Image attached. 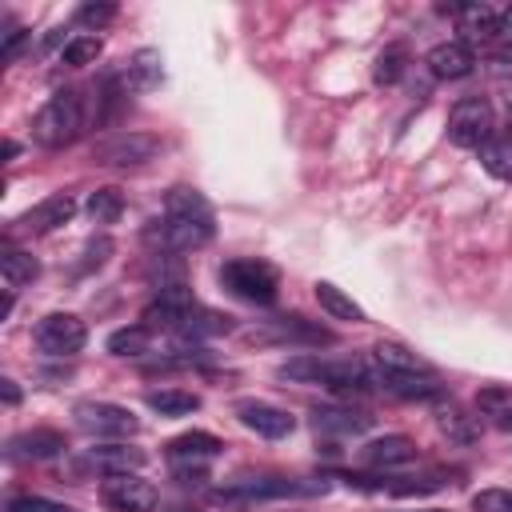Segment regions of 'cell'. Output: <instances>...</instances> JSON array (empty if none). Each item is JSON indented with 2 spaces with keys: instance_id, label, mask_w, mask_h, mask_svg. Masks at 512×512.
Here are the masks:
<instances>
[{
  "instance_id": "cell-1",
  "label": "cell",
  "mask_w": 512,
  "mask_h": 512,
  "mask_svg": "<svg viewBox=\"0 0 512 512\" xmlns=\"http://www.w3.org/2000/svg\"><path fill=\"white\" fill-rule=\"evenodd\" d=\"M212 208L196 188H172L164 200V220L148 228V240H156L164 252H192L212 240Z\"/></svg>"
},
{
  "instance_id": "cell-2",
  "label": "cell",
  "mask_w": 512,
  "mask_h": 512,
  "mask_svg": "<svg viewBox=\"0 0 512 512\" xmlns=\"http://www.w3.org/2000/svg\"><path fill=\"white\" fill-rule=\"evenodd\" d=\"M280 380H292V384H320V388H332V392H344V396H368L376 384H380V372L372 376L364 360H328V356H292L276 368Z\"/></svg>"
},
{
  "instance_id": "cell-3",
  "label": "cell",
  "mask_w": 512,
  "mask_h": 512,
  "mask_svg": "<svg viewBox=\"0 0 512 512\" xmlns=\"http://www.w3.org/2000/svg\"><path fill=\"white\" fill-rule=\"evenodd\" d=\"M84 128V104H80V92L64 88L56 96H48V104L36 112L32 120V140L44 144V148H64L80 136Z\"/></svg>"
},
{
  "instance_id": "cell-4",
  "label": "cell",
  "mask_w": 512,
  "mask_h": 512,
  "mask_svg": "<svg viewBox=\"0 0 512 512\" xmlns=\"http://www.w3.org/2000/svg\"><path fill=\"white\" fill-rule=\"evenodd\" d=\"M220 284H224L232 296L248 300V304H272L276 292H280V276H276V268L264 264V260H252V256L224 260V268H220Z\"/></svg>"
},
{
  "instance_id": "cell-5",
  "label": "cell",
  "mask_w": 512,
  "mask_h": 512,
  "mask_svg": "<svg viewBox=\"0 0 512 512\" xmlns=\"http://www.w3.org/2000/svg\"><path fill=\"white\" fill-rule=\"evenodd\" d=\"M316 492H328V480H312V484H300V480H284V476H252V480H236V484H224V488H216L212 496H216L220 504H252V500L316 496Z\"/></svg>"
},
{
  "instance_id": "cell-6",
  "label": "cell",
  "mask_w": 512,
  "mask_h": 512,
  "mask_svg": "<svg viewBox=\"0 0 512 512\" xmlns=\"http://www.w3.org/2000/svg\"><path fill=\"white\" fill-rule=\"evenodd\" d=\"M492 136H496V116H492L488 100L464 96V100L452 104V112H448V140L456 148H484Z\"/></svg>"
},
{
  "instance_id": "cell-7",
  "label": "cell",
  "mask_w": 512,
  "mask_h": 512,
  "mask_svg": "<svg viewBox=\"0 0 512 512\" xmlns=\"http://www.w3.org/2000/svg\"><path fill=\"white\" fill-rule=\"evenodd\" d=\"M72 416L88 436H136L140 432V420L132 416V408L112 404V400H80Z\"/></svg>"
},
{
  "instance_id": "cell-8",
  "label": "cell",
  "mask_w": 512,
  "mask_h": 512,
  "mask_svg": "<svg viewBox=\"0 0 512 512\" xmlns=\"http://www.w3.org/2000/svg\"><path fill=\"white\" fill-rule=\"evenodd\" d=\"M100 500L112 512H152L160 492L140 472H108L104 484H100Z\"/></svg>"
},
{
  "instance_id": "cell-9",
  "label": "cell",
  "mask_w": 512,
  "mask_h": 512,
  "mask_svg": "<svg viewBox=\"0 0 512 512\" xmlns=\"http://www.w3.org/2000/svg\"><path fill=\"white\" fill-rule=\"evenodd\" d=\"M84 340H88V328H84V320L72 316V312H48V316H40V324H36V344H40V352H48V356H72V352L84 348Z\"/></svg>"
},
{
  "instance_id": "cell-10",
  "label": "cell",
  "mask_w": 512,
  "mask_h": 512,
  "mask_svg": "<svg viewBox=\"0 0 512 512\" xmlns=\"http://www.w3.org/2000/svg\"><path fill=\"white\" fill-rule=\"evenodd\" d=\"M232 412H236V420H240L248 432L264 436V440H284V436H292V428H296V416L284 412L280 404H268V400H236Z\"/></svg>"
},
{
  "instance_id": "cell-11",
  "label": "cell",
  "mask_w": 512,
  "mask_h": 512,
  "mask_svg": "<svg viewBox=\"0 0 512 512\" xmlns=\"http://www.w3.org/2000/svg\"><path fill=\"white\" fill-rule=\"evenodd\" d=\"M160 152V140L148 136V132H120L112 140H104L96 148V160L108 164V168H132V164H144Z\"/></svg>"
},
{
  "instance_id": "cell-12",
  "label": "cell",
  "mask_w": 512,
  "mask_h": 512,
  "mask_svg": "<svg viewBox=\"0 0 512 512\" xmlns=\"http://www.w3.org/2000/svg\"><path fill=\"white\" fill-rule=\"evenodd\" d=\"M76 216V196L72 192H52V196H44L40 204H32L16 224H20V232H52V228H60V224H68Z\"/></svg>"
},
{
  "instance_id": "cell-13",
  "label": "cell",
  "mask_w": 512,
  "mask_h": 512,
  "mask_svg": "<svg viewBox=\"0 0 512 512\" xmlns=\"http://www.w3.org/2000/svg\"><path fill=\"white\" fill-rule=\"evenodd\" d=\"M224 452V440L212 436V432H180L164 444V456L172 464H208Z\"/></svg>"
},
{
  "instance_id": "cell-14",
  "label": "cell",
  "mask_w": 512,
  "mask_h": 512,
  "mask_svg": "<svg viewBox=\"0 0 512 512\" xmlns=\"http://www.w3.org/2000/svg\"><path fill=\"white\" fill-rule=\"evenodd\" d=\"M64 448H68V440L56 428H32V432H20V436L8 440V456L12 460H52Z\"/></svg>"
},
{
  "instance_id": "cell-15",
  "label": "cell",
  "mask_w": 512,
  "mask_h": 512,
  "mask_svg": "<svg viewBox=\"0 0 512 512\" xmlns=\"http://www.w3.org/2000/svg\"><path fill=\"white\" fill-rule=\"evenodd\" d=\"M424 64H428L432 76H440V80H460V76L472 72L476 56H472V48H468L464 40H444V44H436V48L424 56Z\"/></svg>"
},
{
  "instance_id": "cell-16",
  "label": "cell",
  "mask_w": 512,
  "mask_h": 512,
  "mask_svg": "<svg viewBox=\"0 0 512 512\" xmlns=\"http://www.w3.org/2000/svg\"><path fill=\"white\" fill-rule=\"evenodd\" d=\"M264 340H280V344H332L336 336L324 328V324H312V320H304V316H276L272 320V328L264 332Z\"/></svg>"
},
{
  "instance_id": "cell-17",
  "label": "cell",
  "mask_w": 512,
  "mask_h": 512,
  "mask_svg": "<svg viewBox=\"0 0 512 512\" xmlns=\"http://www.w3.org/2000/svg\"><path fill=\"white\" fill-rule=\"evenodd\" d=\"M360 456H364V464H372V468L408 464V460H416V440H412V436H400V432L376 436V440H368V444L360 448Z\"/></svg>"
},
{
  "instance_id": "cell-18",
  "label": "cell",
  "mask_w": 512,
  "mask_h": 512,
  "mask_svg": "<svg viewBox=\"0 0 512 512\" xmlns=\"http://www.w3.org/2000/svg\"><path fill=\"white\" fill-rule=\"evenodd\" d=\"M312 428L316 432H328V436H360L372 428V416L368 412H356V408H316L312 412Z\"/></svg>"
},
{
  "instance_id": "cell-19",
  "label": "cell",
  "mask_w": 512,
  "mask_h": 512,
  "mask_svg": "<svg viewBox=\"0 0 512 512\" xmlns=\"http://www.w3.org/2000/svg\"><path fill=\"white\" fill-rule=\"evenodd\" d=\"M144 464V452L140 448H128V444H100V448H88L80 468H100L104 476L108 472H136Z\"/></svg>"
},
{
  "instance_id": "cell-20",
  "label": "cell",
  "mask_w": 512,
  "mask_h": 512,
  "mask_svg": "<svg viewBox=\"0 0 512 512\" xmlns=\"http://www.w3.org/2000/svg\"><path fill=\"white\" fill-rule=\"evenodd\" d=\"M380 384L404 400H436L444 392L432 372H380Z\"/></svg>"
},
{
  "instance_id": "cell-21",
  "label": "cell",
  "mask_w": 512,
  "mask_h": 512,
  "mask_svg": "<svg viewBox=\"0 0 512 512\" xmlns=\"http://www.w3.org/2000/svg\"><path fill=\"white\" fill-rule=\"evenodd\" d=\"M460 32H464V44H480V40H492L500 32V12L492 4H460Z\"/></svg>"
},
{
  "instance_id": "cell-22",
  "label": "cell",
  "mask_w": 512,
  "mask_h": 512,
  "mask_svg": "<svg viewBox=\"0 0 512 512\" xmlns=\"http://www.w3.org/2000/svg\"><path fill=\"white\" fill-rule=\"evenodd\" d=\"M312 292H316V304L332 316V320H348V324H364V308L344 292V288H336L332 280H316L312 284Z\"/></svg>"
},
{
  "instance_id": "cell-23",
  "label": "cell",
  "mask_w": 512,
  "mask_h": 512,
  "mask_svg": "<svg viewBox=\"0 0 512 512\" xmlns=\"http://www.w3.org/2000/svg\"><path fill=\"white\" fill-rule=\"evenodd\" d=\"M236 324H232V316L228 312H212V308H192L188 316H184V324L176 328L180 336H188V340H200V336H224V332H232Z\"/></svg>"
},
{
  "instance_id": "cell-24",
  "label": "cell",
  "mask_w": 512,
  "mask_h": 512,
  "mask_svg": "<svg viewBox=\"0 0 512 512\" xmlns=\"http://www.w3.org/2000/svg\"><path fill=\"white\" fill-rule=\"evenodd\" d=\"M372 360L380 364V372H432L424 356H416L412 348L392 344V340H380V344L372 348Z\"/></svg>"
},
{
  "instance_id": "cell-25",
  "label": "cell",
  "mask_w": 512,
  "mask_h": 512,
  "mask_svg": "<svg viewBox=\"0 0 512 512\" xmlns=\"http://www.w3.org/2000/svg\"><path fill=\"white\" fill-rule=\"evenodd\" d=\"M144 404L160 416H188L200 408V396L188 388H152V392H144Z\"/></svg>"
},
{
  "instance_id": "cell-26",
  "label": "cell",
  "mask_w": 512,
  "mask_h": 512,
  "mask_svg": "<svg viewBox=\"0 0 512 512\" xmlns=\"http://www.w3.org/2000/svg\"><path fill=\"white\" fill-rule=\"evenodd\" d=\"M480 164H484L488 176L512 180V128H508V132H496V136L480 148Z\"/></svg>"
},
{
  "instance_id": "cell-27",
  "label": "cell",
  "mask_w": 512,
  "mask_h": 512,
  "mask_svg": "<svg viewBox=\"0 0 512 512\" xmlns=\"http://www.w3.org/2000/svg\"><path fill=\"white\" fill-rule=\"evenodd\" d=\"M160 64H164V60H160L156 48H140V52L128 60V84H132L136 92L156 88V84L164 80V68H160Z\"/></svg>"
},
{
  "instance_id": "cell-28",
  "label": "cell",
  "mask_w": 512,
  "mask_h": 512,
  "mask_svg": "<svg viewBox=\"0 0 512 512\" xmlns=\"http://www.w3.org/2000/svg\"><path fill=\"white\" fill-rule=\"evenodd\" d=\"M0 272H4L8 288H24V284H32L40 276V264H36V256H28L20 248H4L0 252Z\"/></svg>"
},
{
  "instance_id": "cell-29",
  "label": "cell",
  "mask_w": 512,
  "mask_h": 512,
  "mask_svg": "<svg viewBox=\"0 0 512 512\" xmlns=\"http://www.w3.org/2000/svg\"><path fill=\"white\" fill-rule=\"evenodd\" d=\"M148 348H152V328L148 324H128V328H116L108 336L112 356H144Z\"/></svg>"
},
{
  "instance_id": "cell-30",
  "label": "cell",
  "mask_w": 512,
  "mask_h": 512,
  "mask_svg": "<svg viewBox=\"0 0 512 512\" xmlns=\"http://www.w3.org/2000/svg\"><path fill=\"white\" fill-rule=\"evenodd\" d=\"M84 208L96 224H116L120 212H124V192L120 188H96V192H88Z\"/></svg>"
},
{
  "instance_id": "cell-31",
  "label": "cell",
  "mask_w": 512,
  "mask_h": 512,
  "mask_svg": "<svg viewBox=\"0 0 512 512\" xmlns=\"http://www.w3.org/2000/svg\"><path fill=\"white\" fill-rule=\"evenodd\" d=\"M448 476L444 472H424V476H384V488L392 496H424V492H436L444 488Z\"/></svg>"
},
{
  "instance_id": "cell-32",
  "label": "cell",
  "mask_w": 512,
  "mask_h": 512,
  "mask_svg": "<svg viewBox=\"0 0 512 512\" xmlns=\"http://www.w3.org/2000/svg\"><path fill=\"white\" fill-rule=\"evenodd\" d=\"M404 72H408V48L404 44H388L372 64V80L376 84H396Z\"/></svg>"
},
{
  "instance_id": "cell-33",
  "label": "cell",
  "mask_w": 512,
  "mask_h": 512,
  "mask_svg": "<svg viewBox=\"0 0 512 512\" xmlns=\"http://www.w3.org/2000/svg\"><path fill=\"white\" fill-rule=\"evenodd\" d=\"M440 428H444L452 440H460V444H468V440L480 436L476 420H472L468 412H460V408H444V412H440Z\"/></svg>"
},
{
  "instance_id": "cell-34",
  "label": "cell",
  "mask_w": 512,
  "mask_h": 512,
  "mask_svg": "<svg viewBox=\"0 0 512 512\" xmlns=\"http://www.w3.org/2000/svg\"><path fill=\"white\" fill-rule=\"evenodd\" d=\"M96 56H100V40H96V36H72V40L64 44V52H60V60H64L68 68L92 64Z\"/></svg>"
},
{
  "instance_id": "cell-35",
  "label": "cell",
  "mask_w": 512,
  "mask_h": 512,
  "mask_svg": "<svg viewBox=\"0 0 512 512\" xmlns=\"http://www.w3.org/2000/svg\"><path fill=\"white\" fill-rule=\"evenodd\" d=\"M4 512H76V508L60 504V500H48V496H32V492H24V496H12V500L4 504Z\"/></svg>"
},
{
  "instance_id": "cell-36",
  "label": "cell",
  "mask_w": 512,
  "mask_h": 512,
  "mask_svg": "<svg viewBox=\"0 0 512 512\" xmlns=\"http://www.w3.org/2000/svg\"><path fill=\"white\" fill-rule=\"evenodd\" d=\"M108 20H116V4H108V0H88L76 8V24H84V28H104Z\"/></svg>"
},
{
  "instance_id": "cell-37",
  "label": "cell",
  "mask_w": 512,
  "mask_h": 512,
  "mask_svg": "<svg viewBox=\"0 0 512 512\" xmlns=\"http://www.w3.org/2000/svg\"><path fill=\"white\" fill-rule=\"evenodd\" d=\"M476 512H512V492L508 488H484L472 496Z\"/></svg>"
},
{
  "instance_id": "cell-38",
  "label": "cell",
  "mask_w": 512,
  "mask_h": 512,
  "mask_svg": "<svg viewBox=\"0 0 512 512\" xmlns=\"http://www.w3.org/2000/svg\"><path fill=\"white\" fill-rule=\"evenodd\" d=\"M108 252H112V240H108V236H100V240H92V244L84 248V260H80V268H76V272L84 276V272H92V268H100V264L108 260Z\"/></svg>"
},
{
  "instance_id": "cell-39",
  "label": "cell",
  "mask_w": 512,
  "mask_h": 512,
  "mask_svg": "<svg viewBox=\"0 0 512 512\" xmlns=\"http://www.w3.org/2000/svg\"><path fill=\"white\" fill-rule=\"evenodd\" d=\"M20 40H24V28H20L16 20H8V24H4V40H0V52H4V60H12V56H16Z\"/></svg>"
},
{
  "instance_id": "cell-40",
  "label": "cell",
  "mask_w": 512,
  "mask_h": 512,
  "mask_svg": "<svg viewBox=\"0 0 512 512\" xmlns=\"http://www.w3.org/2000/svg\"><path fill=\"white\" fill-rule=\"evenodd\" d=\"M0 396H4V404H8V408H16V404H20V388H16V380H8V376H4V380H0Z\"/></svg>"
},
{
  "instance_id": "cell-41",
  "label": "cell",
  "mask_w": 512,
  "mask_h": 512,
  "mask_svg": "<svg viewBox=\"0 0 512 512\" xmlns=\"http://www.w3.org/2000/svg\"><path fill=\"white\" fill-rule=\"evenodd\" d=\"M496 36H504V44H512V8L500 12V32Z\"/></svg>"
},
{
  "instance_id": "cell-42",
  "label": "cell",
  "mask_w": 512,
  "mask_h": 512,
  "mask_svg": "<svg viewBox=\"0 0 512 512\" xmlns=\"http://www.w3.org/2000/svg\"><path fill=\"white\" fill-rule=\"evenodd\" d=\"M496 424H500L504 432H512V408H504V412H496Z\"/></svg>"
},
{
  "instance_id": "cell-43",
  "label": "cell",
  "mask_w": 512,
  "mask_h": 512,
  "mask_svg": "<svg viewBox=\"0 0 512 512\" xmlns=\"http://www.w3.org/2000/svg\"><path fill=\"white\" fill-rule=\"evenodd\" d=\"M16 152H20V144H16V140H8V144H4V160H12Z\"/></svg>"
},
{
  "instance_id": "cell-44",
  "label": "cell",
  "mask_w": 512,
  "mask_h": 512,
  "mask_svg": "<svg viewBox=\"0 0 512 512\" xmlns=\"http://www.w3.org/2000/svg\"><path fill=\"white\" fill-rule=\"evenodd\" d=\"M508 128H512V92H508Z\"/></svg>"
},
{
  "instance_id": "cell-45",
  "label": "cell",
  "mask_w": 512,
  "mask_h": 512,
  "mask_svg": "<svg viewBox=\"0 0 512 512\" xmlns=\"http://www.w3.org/2000/svg\"><path fill=\"white\" fill-rule=\"evenodd\" d=\"M408 512H444V508H408Z\"/></svg>"
}]
</instances>
